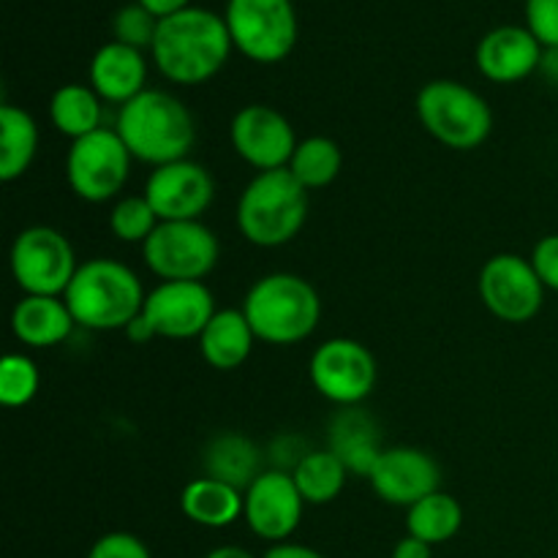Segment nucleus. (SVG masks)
<instances>
[{
	"label": "nucleus",
	"mask_w": 558,
	"mask_h": 558,
	"mask_svg": "<svg viewBox=\"0 0 558 558\" xmlns=\"http://www.w3.org/2000/svg\"><path fill=\"white\" fill-rule=\"evenodd\" d=\"M153 63L174 85H202L227 65L234 49L223 16L216 11L189 5L158 20L153 41Z\"/></svg>",
	"instance_id": "obj_1"
},
{
	"label": "nucleus",
	"mask_w": 558,
	"mask_h": 558,
	"mask_svg": "<svg viewBox=\"0 0 558 558\" xmlns=\"http://www.w3.org/2000/svg\"><path fill=\"white\" fill-rule=\"evenodd\" d=\"M114 131L131 156L153 169L183 161L196 145V120L178 96L145 90L118 109Z\"/></svg>",
	"instance_id": "obj_2"
},
{
	"label": "nucleus",
	"mask_w": 558,
	"mask_h": 558,
	"mask_svg": "<svg viewBox=\"0 0 558 558\" xmlns=\"http://www.w3.org/2000/svg\"><path fill=\"white\" fill-rule=\"evenodd\" d=\"M145 289L129 265L96 256L80 265L63 300L76 327L96 332L125 330L145 308Z\"/></svg>",
	"instance_id": "obj_3"
},
{
	"label": "nucleus",
	"mask_w": 558,
	"mask_h": 558,
	"mask_svg": "<svg viewBox=\"0 0 558 558\" xmlns=\"http://www.w3.org/2000/svg\"><path fill=\"white\" fill-rule=\"evenodd\" d=\"M243 314L256 338L270 347H294L314 336L322 319V300L314 283L294 272H270L251 283Z\"/></svg>",
	"instance_id": "obj_4"
},
{
	"label": "nucleus",
	"mask_w": 558,
	"mask_h": 558,
	"mask_svg": "<svg viewBox=\"0 0 558 558\" xmlns=\"http://www.w3.org/2000/svg\"><path fill=\"white\" fill-rule=\"evenodd\" d=\"M308 218V191L289 169L256 172L238 199V229L256 248L292 243Z\"/></svg>",
	"instance_id": "obj_5"
},
{
	"label": "nucleus",
	"mask_w": 558,
	"mask_h": 558,
	"mask_svg": "<svg viewBox=\"0 0 558 558\" xmlns=\"http://www.w3.org/2000/svg\"><path fill=\"white\" fill-rule=\"evenodd\" d=\"M414 109L423 129L450 150H474L494 131L488 101L456 80H434L423 85Z\"/></svg>",
	"instance_id": "obj_6"
},
{
	"label": "nucleus",
	"mask_w": 558,
	"mask_h": 558,
	"mask_svg": "<svg viewBox=\"0 0 558 558\" xmlns=\"http://www.w3.org/2000/svg\"><path fill=\"white\" fill-rule=\"evenodd\" d=\"M223 20L234 49L254 63H281L298 44L292 0H229Z\"/></svg>",
	"instance_id": "obj_7"
},
{
	"label": "nucleus",
	"mask_w": 558,
	"mask_h": 558,
	"mask_svg": "<svg viewBox=\"0 0 558 558\" xmlns=\"http://www.w3.org/2000/svg\"><path fill=\"white\" fill-rule=\"evenodd\" d=\"M131 161L134 156L120 140L118 131L104 125V129L71 142L69 153H65V180L82 202L104 205L125 189Z\"/></svg>",
	"instance_id": "obj_8"
},
{
	"label": "nucleus",
	"mask_w": 558,
	"mask_h": 558,
	"mask_svg": "<svg viewBox=\"0 0 558 558\" xmlns=\"http://www.w3.org/2000/svg\"><path fill=\"white\" fill-rule=\"evenodd\" d=\"M9 265L16 287L41 298H63L80 270L74 245L54 227L22 229L11 243Z\"/></svg>",
	"instance_id": "obj_9"
},
{
	"label": "nucleus",
	"mask_w": 558,
	"mask_h": 558,
	"mask_svg": "<svg viewBox=\"0 0 558 558\" xmlns=\"http://www.w3.org/2000/svg\"><path fill=\"white\" fill-rule=\"evenodd\" d=\"M218 256V238L202 221H161L142 245L147 270L161 281H205Z\"/></svg>",
	"instance_id": "obj_10"
},
{
	"label": "nucleus",
	"mask_w": 558,
	"mask_h": 558,
	"mask_svg": "<svg viewBox=\"0 0 558 558\" xmlns=\"http://www.w3.org/2000/svg\"><path fill=\"white\" fill-rule=\"evenodd\" d=\"M376 374V357L354 338H330L311 354V385L336 407H360L374 392Z\"/></svg>",
	"instance_id": "obj_11"
},
{
	"label": "nucleus",
	"mask_w": 558,
	"mask_h": 558,
	"mask_svg": "<svg viewBox=\"0 0 558 558\" xmlns=\"http://www.w3.org/2000/svg\"><path fill=\"white\" fill-rule=\"evenodd\" d=\"M477 292L496 319L526 325L543 311L548 289L539 281L532 259H523L521 254H496L480 270Z\"/></svg>",
	"instance_id": "obj_12"
},
{
	"label": "nucleus",
	"mask_w": 558,
	"mask_h": 558,
	"mask_svg": "<svg viewBox=\"0 0 558 558\" xmlns=\"http://www.w3.org/2000/svg\"><path fill=\"white\" fill-rule=\"evenodd\" d=\"M229 142L238 158L256 172L287 169L298 150V136L283 112L267 104H248L238 109L229 123Z\"/></svg>",
	"instance_id": "obj_13"
},
{
	"label": "nucleus",
	"mask_w": 558,
	"mask_h": 558,
	"mask_svg": "<svg viewBox=\"0 0 558 558\" xmlns=\"http://www.w3.org/2000/svg\"><path fill=\"white\" fill-rule=\"evenodd\" d=\"M216 298L202 281H161L147 292L142 316L156 338L189 341L216 316Z\"/></svg>",
	"instance_id": "obj_14"
},
{
	"label": "nucleus",
	"mask_w": 558,
	"mask_h": 558,
	"mask_svg": "<svg viewBox=\"0 0 558 558\" xmlns=\"http://www.w3.org/2000/svg\"><path fill=\"white\" fill-rule=\"evenodd\" d=\"M142 194L156 210L158 221H199L202 213L213 205L216 180L207 167L183 158L153 169Z\"/></svg>",
	"instance_id": "obj_15"
},
{
	"label": "nucleus",
	"mask_w": 558,
	"mask_h": 558,
	"mask_svg": "<svg viewBox=\"0 0 558 558\" xmlns=\"http://www.w3.org/2000/svg\"><path fill=\"white\" fill-rule=\"evenodd\" d=\"M305 501L292 474L281 469H265L245 490L243 518L251 532L265 543H289L303 521Z\"/></svg>",
	"instance_id": "obj_16"
},
{
	"label": "nucleus",
	"mask_w": 558,
	"mask_h": 558,
	"mask_svg": "<svg viewBox=\"0 0 558 558\" xmlns=\"http://www.w3.org/2000/svg\"><path fill=\"white\" fill-rule=\"evenodd\" d=\"M371 488L385 505L412 507L436 494L441 483L439 463L417 447H385L368 477Z\"/></svg>",
	"instance_id": "obj_17"
},
{
	"label": "nucleus",
	"mask_w": 558,
	"mask_h": 558,
	"mask_svg": "<svg viewBox=\"0 0 558 558\" xmlns=\"http://www.w3.org/2000/svg\"><path fill=\"white\" fill-rule=\"evenodd\" d=\"M545 47L523 25H501L485 33L474 52L477 71L496 85H515L539 71Z\"/></svg>",
	"instance_id": "obj_18"
},
{
	"label": "nucleus",
	"mask_w": 558,
	"mask_h": 558,
	"mask_svg": "<svg viewBox=\"0 0 558 558\" xmlns=\"http://www.w3.org/2000/svg\"><path fill=\"white\" fill-rule=\"evenodd\" d=\"M147 63L145 54L120 41H109L98 47L90 60V87L109 104H129L140 93H145Z\"/></svg>",
	"instance_id": "obj_19"
},
{
	"label": "nucleus",
	"mask_w": 558,
	"mask_h": 558,
	"mask_svg": "<svg viewBox=\"0 0 558 558\" xmlns=\"http://www.w3.org/2000/svg\"><path fill=\"white\" fill-rule=\"evenodd\" d=\"M327 441H330L327 450L336 452V456L347 463L349 474H357V477H371L381 450H385L374 417H368V414L357 407L341 409V412L330 420Z\"/></svg>",
	"instance_id": "obj_20"
},
{
	"label": "nucleus",
	"mask_w": 558,
	"mask_h": 558,
	"mask_svg": "<svg viewBox=\"0 0 558 558\" xmlns=\"http://www.w3.org/2000/svg\"><path fill=\"white\" fill-rule=\"evenodd\" d=\"M76 327L63 298L25 294L11 311V332L31 349H49L63 343Z\"/></svg>",
	"instance_id": "obj_21"
},
{
	"label": "nucleus",
	"mask_w": 558,
	"mask_h": 558,
	"mask_svg": "<svg viewBox=\"0 0 558 558\" xmlns=\"http://www.w3.org/2000/svg\"><path fill=\"white\" fill-rule=\"evenodd\" d=\"M196 341H199L202 360L210 368L238 371L251 357V349L259 338L245 319L243 308H218Z\"/></svg>",
	"instance_id": "obj_22"
},
{
	"label": "nucleus",
	"mask_w": 558,
	"mask_h": 558,
	"mask_svg": "<svg viewBox=\"0 0 558 558\" xmlns=\"http://www.w3.org/2000/svg\"><path fill=\"white\" fill-rule=\"evenodd\" d=\"M202 466H205V477L221 480L245 494L254 480L265 472V456L248 436L229 430V434H218L207 441L205 452H202Z\"/></svg>",
	"instance_id": "obj_23"
},
{
	"label": "nucleus",
	"mask_w": 558,
	"mask_h": 558,
	"mask_svg": "<svg viewBox=\"0 0 558 558\" xmlns=\"http://www.w3.org/2000/svg\"><path fill=\"white\" fill-rule=\"evenodd\" d=\"M245 494L213 477H196L180 494V510L191 523L205 529H227L243 518Z\"/></svg>",
	"instance_id": "obj_24"
},
{
	"label": "nucleus",
	"mask_w": 558,
	"mask_h": 558,
	"mask_svg": "<svg viewBox=\"0 0 558 558\" xmlns=\"http://www.w3.org/2000/svg\"><path fill=\"white\" fill-rule=\"evenodd\" d=\"M38 153V123L27 109L0 107V180L14 183L31 169Z\"/></svg>",
	"instance_id": "obj_25"
},
{
	"label": "nucleus",
	"mask_w": 558,
	"mask_h": 558,
	"mask_svg": "<svg viewBox=\"0 0 558 558\" xmlns=\"http://www.w3.org/2000/svg\"><path fill=\"white\" fill-rule=\"evenodd\" d=\"M49 120H52L58 134L69 136L71 142L82 140V136L104 129L101 96L93 87L80 85V82L58 87L49 98Z\"/></svg>",
	"instance_id": "obj_26"
},
{
	"label": "nucleus",
	"mask_w": 558,
	"mask_h": 558,
	"mask_svg": "<svg viewBox=\"0 0 558 558\" xmlns=\"http://www.w3.org/2000/svg\"><path fill=\"white\" fill-rule=\"evenodd\" d=\"M289 474H292L305 505L314 507L336 501L349 480L347 463L332 450H311Z\"/></svg>",
	"instance_id": "obj_27"
},
{
	"label": "nucleus",
	"mask_w": 558,
	"mask_h": 558,
	"mask_svg": "<svg viewBox=\"0 0 558 558\" xmlns=\"http://www.w3.org/2000/svg\"><path fill=\"white\" fill-rule=\"evenodd\" d=\"M463 507L456 496L436 490L407 510V532L428 545H445L461 532Z\"/></svg>",
	"instance_id": "obj_28"
},
{
	"label": "nucleus",
	"mask_w": 558,
	"mask_h": 558,
	"mask_svg": "<svg viewBox=\"0 0 558 558\" xmlns=\"http://www.w3.org/2000/svg\"><path fill=\"white\" fill-rule=\"evenodd\" d=\"M287 169L305 191L327 189L341 174L343 153L330 136H305L298 142V150H294Z\"/></svg>",
	"instance_id": "obj_29"
},
{
	"label": "nucleus",
	"mask_w": 558,
	"mask_h": 558,
	"mask_svg": "<svg viewBox=\"0 0 558 558\" xmlns=\"http://www.w3.org/2000/svg\"><path fill=\"white\" fill-rule=\"evenodd\" d=\"M41 371L27 354H5L0 363V403L9 409H22L38 396Z\"/></svg>",
	"instance_id": "obj_30"
},
{
	"label": "nucleus",
	"mask_w": 558,
	"mask_h": 558,
	"mask_svg": "<svg viewBox=\"0 0 558 558\" xmlns=\"http://www.w3.org/2000/svg\"><path fill=\"white\" fill-rule=\"evenodd\" d=\"M158 216L150 207V202L142 196H123L112 205L109 210V229H112L114 238L120 243H140L145 245V240L156 232Z\"/></svg>",
	"instance_id": "obj_31"
},
{
	"label": "nucleus",
	"mask_w": 558,
	"mask_h": 558,
	"mask_svg": "<svg viewBox=\"0 0 558 558\" xmlns=\"http://www.w3.org/2000/svg\"><path fill=\"white\" fill-rule=\"evenodd\" d=\"M156 31H158V16H153L142 3L123 5L112 20L114 41L140 49V52L142 49L153 47V41H156Z\"/></svg>",
	"instance_id": "obj_32"
},
{
	"label": "nucleus",
	"mask_w": 558,
	"mask_h": 558,
	"mask_svg": "<svg viewBox=\"0 0 558 558\" xmlns=\"http://www.w3.org/2000/svg\"><path fill=\"white\" fill-rule=\"evenodd\" d=\"M526 27L545 49H558V0H526Z\"/></svg>",
	"instance_id": "obj_33"
},
{
	"label": "nucleus",
	"mask_w": 558,
	"mask_h": 558,
	"mask_svg": "<svg viewBox=\"0 0 558 558\" xmlns=\"http://www.w3.org/2000/svg\"><path fill=\"white\" fill-rule=\"evenodd\" d=\"M87 558H153L147 545L129 532H109L93 543Z\"/></svg>",
	"instance_id": "obj_34"
},
{
	"label": "nucleus",
	"mask_w": 558,
	"mask_h": 558,
	"mask_svg": "<svg viewBox=\"0 0 558 558\" xmlns=\"http://www.w3.org/2000/svg\"><path fill=\"white\" fill-rule=\"evenodd\" d=\"M532 265L537 270L539 281L545 283V289L558 294V232L556 234H545L532 251Z\"/></svg>",
	"instance_id": "obj_35"
},
{
	"label": "nucleus",
	"mask_w": 558,
	"mask_h": 558,
	"mask_svg": "<svg viewBox=\"0 0 558 558\" xmlns=\"http://www.w3.org/2000/svg\"><path fill=\"white\" fill-rule=\"evenodd\" d=\"M392 558H434V545L407 534V537L392 548Z\"/></svg>",
	"instance_id": "obj_36"
},
{
	"label": "nucleus",
	"mask_w": 558,
	"mask_h": 558,
	"mask_svg": "<svg viewBox=\"0 0 558 558\" xmlns=\"http://www.w3.org/2000/svg\"><path fill=\"white\" fill-rule=\"evenodd\" d=\"M262 558H325L319 550L308 548V545H298V543H278L272 545Z\"/></svg>",
	"instance_id": "obj_37"
},
{
	"label": "nucleus",
	"mask_w": 558,
	"mask_h": 558,
	"mask_svg": "<svg viewBox=\"0 0 558 558\" xmlns=\"http://www.w3.org/2000/svg\"><path fill=\"white\" fill-rule=\"evenodd\" d=\"M136 3L145 5V9L150 11L153 16H158V20H163V16H172L178 14V11L189 9L191 0H136Z\"/></svg>",
	"instance_id": "obj_38"
},
{
	"label": "nucleus",
	"mask_w": 558,
	"mask_h": 558,
	"mask_svg": "<svg viewBox=\"0 0 558 558\" xmlns=\"http://www.w3.org/2000/svg\"><path fill=\"white\" fill-rule=\"evenodd\" d=\"M123 332H125V336H129L131 341H134V343H147V341H153V338H156V336H153L150 325H147L145 316H142V314L136 316V319L131 322V325L125 327Z\"/></svg>",
	"instance_id": "obj_39"
},
{
	"label": "nucleus",
	"mask_w": 558,
	"mask_h": 558,
	"mask_svg": "<svg viewBox=\"0 0 558 558\" xmlns=\"http://www.w3.org/2000/svg\"><path fill=\"white\" fill-rule=\"evenodd\" d=\"M539 71L548 76L554 85H558V49H545L543 54V63H539Z\"/></svg>",
	"instance_id": "obj_40"
},
{
	"label": "nucleus",
	"mask_w": 558,
	"mask_h": 558,
	"mask_svg": "<svg viewBox=\"0 0 558 558\" xmlns=\"http://www.w3.org/2000/svg\"><path fill=\"white\" fill-rule=\"evenodd\" d=\"M205 558H256V556L248 554L245 548H238V545H221V548H213Z\"/></svg>",
	"instance_id": "obj_41"
}]
</instances>
